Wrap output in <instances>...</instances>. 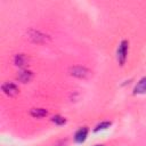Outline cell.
Listing matches in <instances>:
<instances>
[{
  "label": "cell",
  "mask_w": 146,
  "mask_h": 146,
  "mask_svg": "<svg viewBox=\"0 0 146 146\" xmlns=\"http://www.w3.org/2000/svg\"><path fill=\"white\" fill-rule=\"evenodd\" d=\"M88 132H89V130H88L87 127H81V128H79V129L75 131V133H74V141H75L76 144H82V143L87 139Z\"/></svg>",
  "instance_id": "7a4b0ae2"
},
{
  "label": "cell",
  "mask_w": 146,
  "mask_h": 146,
  "mask_svg": "<svg viewBox=\"0 0 146 146\" xmlns=\"http://www.w3.org/2000/svg\"><path fill=\"white\" fill-rule=\"evenodd\" d=\"M17 79L21 81V82H29L31 79H32V72L31 71H27V70H23L18 73L17 75Z\"/></svg>",
  "instance_id": "8992f818"
},
{
  "label": "cell",
  "mask_w": 146,
  "mask_h": 146,
  "mask_svg": "<svg viewBox=\"0 0 146 146\" xmlns=\"http://www.w3.org/2000/svg\"><path fill=\"white\" fill-rule=\"evenodd\" d=\"M51 121L55 124H57V125H64L66 123V119L64 116H62V115H55V116H52L51 117Z\"/></svg>",
  "instance_id": "9c48e42d"
},
{
  "label": "cell",
  "mask_w": 146,
  "mask_h": 146,
  "mask_svg": "<svg viewBox=\"0 0 146 146\" xmlns=\"http://www.w3.org/2000/svg\"><path fill=\"white\" fill-rule=\"evenodd\" d=\"M89 74H90V72H89L87 68L81 67V66H74V67L71 68V75H74V76L80 78V79H82V78L84 79V78H87Z\"/></svg>",
  "instance_id": "277c9868"
},
{
  "label": "cell",
  "mask_w": 146,
  "mask_h": 146,
  "mask_svg": "<svg viewBox=\"0 0 146 146\" xmlns=\"http://www.w3.org/2000/svg\"><path fill=\"white\" fill-rule=\"evenodd\" d=\"M27 62V58H26V56L25 55H17L16 57H15V64L17 65V66H23V65H25V63Z\"/></svg>",
  "instance_id": "ba28073f"
},
{
  "label": "cell",
  "mask_w": 146,
  "mask_h": 146,
  "mask_svg": "<svg viewBox=\"0 0 146 146\" xmlns=\"http://www.w3.org/2000/svg\"><path fill=\"white\" fill-rule=\"evenodd\" d=\"M129 52V42L127 40H122L116 49V59L120 65H124Z\"/></svg>",
  "instance_id": "6da1fadb"
},
{
  "label": "cell",
  "mask_w": 146,
  "mask_h": 146,
  "mask_svg": "<svg viewBox=\"0 0 146 146\" xmlns=\"http://www.w3.org/2000/svg\"><path fill=\"white\" fill-rule=\"evenodd\" d=\"M1 88H2V91L8 96H16L19 91L18 87L13 82H5Z\"/></svg>",
  "instance_id": "3957f363"
},
{
  "label": "cell",
  "mask_w": 146,
  "mask_h": 146,
  "mask_svg": "<svg viewBox=\"0 0 146 146\" xmlns=\"http://www.w3.org/2000/svg\"><path fill=\"white\" fill-rule=\"evenodd\" d=\"M96 146H104V145H96Z\"/></svg>",
  "instance_id": "8fae6325"
},
{
  "label": "cell",
  "mask_w": 146,
  "mask_h": 146,
  "mask_svg": "<svg viewBox=\"0 0 146 146\" xmlns=\"http://www.w3.org/2000/svg\"><path fill=\"white\" fill-rule=\"evenodd\" d=\"M111 122H108V121H104V122H100V123H98L97 125H96V128L94 129V131L95 132H97V131H99V130H105V129H107V128H110L111 127Z\"/></svg>",
  "instance_id": "30bf717a"
},
{
  "label": "cell",
  "mask_w": 146,
  "mask_h": 146,
  "mask_svg": "<svg viewBox=\"0 0 146 146\" xmlns=\"http://www.w3.org/2000/svg\"><path fill=\"white\" fill-rule=\"evenodd\" d=\"M48 114V112H47V110H44V108H32L31 110V115L33 116V117H36V119H41V117H44L46 115Z\"/></svg>",
  "instance_id": "52a82bcc"
},
{
  "label": "cell",
  "mask_w": 146,
  "mask_h": 146,
  "mask_svg": "<svg viewBox=\"0 0 146 146\" xmlns=\"http://www.w3.org/2000/svg\"><path fill=\"white\" fill-rule=\"evenodd\" d=\"M133 94L135 95H144V94H146V76L141 78L137 82V84L133 88Z\"/></svg>",
  "instance_id": "5b68a950"
}]
</instances>
